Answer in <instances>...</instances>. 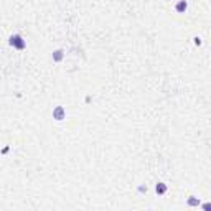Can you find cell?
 Wrapping results in <instances>:
<instances>
[{
  "mask_svg": "<svg viewBox=\"0 0 211 211\" xmlns=\"http://www.w3.org/2000/svg\"><path fill=\"white\" fill-rule=\"evenodd\" d=\"M64 114H66V112H64V109H63L61 106L53 111V117H55L56 120H63V119H64Z\"/></svg>",
  "mask_w": 211,
  "mask_h": 211,
  "instance_id": "cell-2",
  "label": "cell"
},
{
  "mask_svg": "<svg viewBox=\"0 0 211 211\" xmlns=\"http://www.w3.org/2000/svg\"><path fill=\"white\" fill-rule=\"evenodd\" d=\"M10 45H12L13 48H16V49H23L26 46V41L20 35H13L12 38H10Z\"/></svg>",
  "mask_w": 211,
  "mask_h": 211,
  "instance_id": "cell-1",
  "label": "cell"
},
{
  "mask_svg": "<svg viewBox=\"0 0 211 211\" xmlns=\"http://www.w3.org/2000/svg\"><path fill=\"white\" fill-rule=\"evenodd\" d=\"M53 59H55V61H61L63 59V51L61 49H58V51L53 53Z\"/></svg>",
  "mask_w": 211,
  "mask_h": 211,
  "instance_id": "cell-6",
  "label": "cell"
},
{
  "mask_svg": "<svg viewBox=\"0 0 211 211\" xmlns=\"http://www.w3.org/2000/svg\"><path fill=\"white\" fill-rule=\"evenodd\" d=\"M203 208H204V210H211V203H206V204H203Z\"/></svg>",
  "mask_w": 211,
  "mask_h": 211,
  "instance_id": "cell-7",
  "label": "cell"
},
{
  "mask_svg": "<svg viewBox=\"0 0 211 211\" xmlns=\"http://www.w3.org/2000/svg\"><path fill=\"white\" fill-rule=\"evenodd\" d=\"M188 8V3L185 2V0H180V2L177 3V12L178 13H185V10Z\"/></svg>",
  "mask_w": 211,
  "mask_h": 211,
  "instance_id": "cell-3",
  "label": "cell"
},
{
  "mask_svg": "<svg viewBox=\"0 0 211 211\" xmlns=\"http://www.w3.org/2000/svg\"><path fill=\"white\" fill-rule=\"evenodd\" d=\"M155 191H157V195H165V193H167V185H165V183H157Z\"/></svg>",
  "mask_w": 211,
  "mask_h": 211,
  "instance_id": "cell-4",
  "label": "cell"
},
{
  "mask_svg": "<svg viewBox=\"0 0 211 211\" xmlns=\"http://www.w3.org/2000/svg\"><path fill=\"white\" fill-rule=\"evenodd\" d=\"M198 204H200V198H196V196L188 198V206H198Z\"/></svg>",
  "mask_w": 211,
  "mask_h": 211,
  "instance_id": "cell-5",
  "label": "cell"
}]
</instances>
